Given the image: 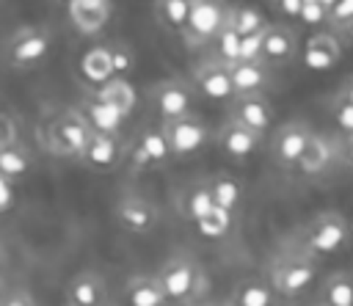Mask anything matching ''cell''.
Returning a JSON list of instances; mask_svg holds the SVG:
<instances>
[{"label":"cell","instance_id":"ac0fdd59","mask_svg":"<svg viewBox=\"0 0 353 306\" xmlns=\"http://www.w3.org/2000/svg\"><path fill=\"white\" fill-rule=\"evenodd\" d=\"M232 69L234 91L237 96H251V94H265L270 85V66L265 61H237Z\"/></svg>","mask_w":353,"mask_h":306},{"label":"cell","instance_id":"ba28073f","mask_svg":"<svg viewBox=\"0 0 353 306\" xmlns=\"http://www.w3.org/2000/svg\"><path fill=\"white\" fill-rule=\"evenodd\" d=\"M193 88L199 96L210 99V102H234L237 91H234V80H232V69L204 58L196 69H193Z\"/></svg>","mask_w":353,"mask_h":306},{"label":"cell","instance_id":"4fadbf2b","mask_svg":"<svg viewBox=\"0 0 353 306\" xmlns=\"http://www.w3.org/2000/svg\"><path fill=\"white\" fill-rule=\"evenodd\" d=\"M116 221L132 234H146V232H152L157 226L160 212L149 198H143L138 193H127L116 204Z\"/></svg>","mask_w":353,"mask_h":306},{"label":"cell","instance_id":"7c38bea8","mask_svg":"<svg viewBox=\"0 0 353 306\" xmlns=\"http://www.w3.org/2000/svg\"><path fill=\"white\" fill-rule=\"evenodd\" d=\"M298 30L287 22H270L265 30V47H262V58L268 66H287L298 58Z\"/></svg>","mask_w":353,"mask_h":306},{"label":"cell","instance_id":"60d3db41","mask_svg":"<svg viewBox=\"0 0 353 306\" xmlns=\"http://www.w3.org/2000/svg\"><path fill=\"white\" fill-rule=\"evenodd\" d=\"M328 8L323 3H306L303 6V14H301V22L306 25H320V22H328Z\"/></svg>","mask_w":353,"mask_h":306},{"label":"cell","instance_id":"f6af8a7d","mask_svg":"<svg viewBox=\"0 0 353 306\" xmlns=\"http://www.w3.org/2000/svg\"><path fill=\"white\" fill-rule=\"evenodd\" d=\"M339 96H342V99H347V102H353V77H350V80H347V83L342 85Z\"/></svg>","mask_w":353,"mask_h":306},{"label":"cell","instance_id":"7a4b0ae2","mask_svg":"<svg viewBox=\"0 0 353 306\" xmlns=\"http://www.w3.org/2000/svg\"><path fill=\"white\" fill-rule=\"evenodd\" d=\"M50 50H52V30L47 25H22L8 36L3 63L14 72H30L47 61Z\"/></svg>","mask_w":353,"mask_h":306},{"label":"cell","instance_id":"d6a6232c","mask_svg":"<svg viewBox=\"0 0 353 306\" xmlns=\"http://www.w3.org/2000/svg\"><path fill=\"white\" fill-rule=\"evenodd\" d=\"M240 44H243V39H240L234 30L223 28V33L212 41V52H210V58L218 61V63H223V66H234V63L240 61Z\"/></svg>","mask_w":353,"mask_h":306},{"label":"cell","instance_id":"5b68a950","mask_svg":"<svg viewBox=\"0 0 353 306\" xmlns=\"http://www.w3.org/2000/svg\"><path fill=\"white\" fill-rule=\"evenodd\" d=\"M347 232L350 229H347V223L339 212H323L303 232V254H309L314 259L331 256L345 245Z\"/></svg>","mask_w":353,"mask_h":306},{"label":"cell","instance_id":"6da1fadb","mask_svg":"<svg viewBox=\"0 0 353 306\" xmlns=\"http://www.w3.org/2000/svg\"><path fill=\"white\" fill-rule=\"evenodd\" d=\"M94 127L88 124L85 113L80 108H66L61 110L44 130V146L55 157H69L80 160L91 143Z\"/></svg>","mask_w":353,"mask_h":306},{"label":"cell","instance_id":"2e32d148","mask_svg":"<svg viewBox=\"0 0 353 306\" xmlns=\"http://www.w3.org/2000/svg\"><path fill=\"white\" fill-rule=\"evenodd\" d=\"M262 138L265 135H259V132H254V130H248V127H243L232 119H226L218 130V146L232 160H248L251 154H256L259 146H262Z\"/></svg>","mask_w":353,"mask_h":306},{"label":"cell","instance_id":"ee69618b","mask_svg":"<svg viewBox=\"0 0 353 306\" xmlns=\"http://www.w3.org/2000/svg\"><path fill=\"white\" fill-rule=\"evenodd\" d=\"M339 163L347 165V168H353V135H345L339 141Z\"/></svg>","mask_w":353,"mask_h":306},{"label":"cell","instance_id":"b9f144b4","mask_svg":"<svg viewBox=\"0 0 353 306\" xmlns=\"http://www.w3.org/2000/svg\"><path fill=\"white\" fill-rule=\"evenodd\" d=\"M14 201H17V182L0 176V210L8 215L14 210Z\"/></svg>","mask_w":353,"mask_h":306},{"label":"cell","instance_id":"8fae6325","mask_svg":"<svg viewBox=\"0 0 353 306\" xmlns=\"http://www.w3.org/2000/svg\"><path fill=\"white\" fill-rule=\"evenodd\" d=\"M69 22L83 36H99L113 17V0H69Z\"/></svg>","mask_w":353,"mask_h":306},{"label":"cell","instance_id":"30bf717a","mask_svg":"<svg viewBox=\"0 0 353 306\" xmlns=\"http://www.w3.org/2000/svg\"><path fill=\"white\" fill-rule=\"evenodd\" d=\"M312 130L303 121H287L276 130L273 141H270V157L276 160V165L281 168H298L309 141H312Z\"/></svg>","mask_w":353,"mask_h":306},{"label":"cell","instance_id":"4dcf8cb0","mask_svg":"<svg viewBox=\"0 0 353 306\" xmlns=\"http://www.w3.org/2000/svg\"><path fill=\"white\" fill-rule=\"evenodd\" d=\"M190 11H193V0H154V14L160 25H165L179 36L190 19Z\"/></svg>","mask_w":353,"mask_h":306},{"label":"cell","instance_id":"74e56055","mask_svg":"<svg viewBox=\"0 0 353 306\" xmlns=\"http://www.w3.org/2000/svg\"><path fill=\"white\" fill-rule=\"evenodd\" d=\"M328 25L336 28V30H347L353 28V0H339L331 14H328Z\"/></svg>","mask_w":353,"mask_h":306},{"label":"cell","instance_id":"7dc6e473","mask_svg":"<svg viewBox=\"0 0 353 306\" xmlns=\"http://www.w3.org/2000/svg\"><path fill=\"white\" fill-rule=\"evenodd\" d=\"M317 306H323V303H317Z\"/></svg>","mask_w":353,"mask_h":306},{"label":"cell","instance_id":"d4e9b609","mask_svg":"<svg viewBox=\"0 0 353 306\" xmlns=\"http://www.w3.org/2000/svg\"><path fill=\"white\" fill-rule=\"evenodd\" d=\"M215 207H218V204H215V196H212L210 182H193V185H188V187L179 193V210H182V215H185L188 221H193V223H199V221H201L204 215H210Z\"/></svg>","mask_w":353,"mask_h":306},{"label":"cell","instance_id":"ffe728a7","mask_svg":"<svg viewBox=\"0 0 353 306\" xmlns=\"http://www.w3.org/2000/svg\"><path fill=\"white\" fill-rule=\"evenodd\" d=\"M132 157H135V165L138 168H149V165H163L171 154V146L165 141V132L163 127L160 130H143L138 135V141L132 143Z\"/></svg>","mask_w":353,"mask_h":306},{"label":"cell","instance_id":"484cf974","mask_svg":"<svg viewBox=\"0 0 353 306\" xmlns=\"http://www.w3.org/2000/svg\"><path fill=\"white\" fill-rule=\"evenodd\" d=\"M33 168H36V157L25 143L0 149V176H6L11 182H22L33 174Z\"/></svg>","mask_w":353,"mask_h":306},{"label":"cell","instance_id":"277c9868","mask_svg":"<svg viewBox=\"0 0 353 306\" xmlns=\"http://www.w3.org/2000/svg\"><path fill=\"white\" fill-rule=\"evenodd\" d=\"M317 278V259L309 254H292V256H281L270 265V276L268 281L273 284L276 295L284 298H295L303 289H309V284Z\"/></svg>","mask_w":353,"mask_h":306},{"label":"cell","instance_id":"e575fe53","mask_svg":"<svg viewBox=\"0 0 353 306\" xmlns=\"http://www.w3.org/2000/svg\"><path fill=\"white\" fill-rule=\"evenodd\" d=\"M108 47H110V52H113L116 77H124L127 72H132V66H135V52H132V47H127L124 41H113V44H108Z\"/></svg>","mask_w":353,"mask_h":306},{"label":"cell","instance_id":"f546056e","mask_svg":"<svg viewBox=\"0 0 353 306\" xmlns=\"http://www.w3.org/2000/svg\"><path fill=\"white\" fill-rule=\"evenodd\" d=\"M323 306H353V276L345 270L331 273L320 287Z\"/></svg>","mask_w":353,"mask_h":306},{"label":"cell","instance_id":"f1b7e54d","mask_svg":"<svg viewBox=\"0 0 353 306\" xmlns=\"http://www.w3.org/2000/svg\"><path fill=\"white\" fill-rule=\"evenodd\" d=\"M270 22L265 19V14L256 8V6H232L229 8V22L226 28L234 30L240 39L245 36H254V33H262Z\"/></svg>","mask_w":353,"mask_h":306},{"label":"cell","instance_id":"e0dca14e","mask_svg":"<svg viewBox=\"0 0 353 306\" xmlns=\"http://www.w3.org/2000/svg\"><path fill=\"white\" fill-rule=\"evenodd\" d=\"M334 160H339V141H331L328 135L314 132L301 163H298V171L303 176H320L323 171H328V165Z\"/></svg>","mask_w":353,"mask_h":306},{"label":"cell","instance_id":"8d00e7d4","mask_svg":"<svg viewBox=\"0 0 353 306\" xmlns=\"http://www.w3.org/2000/svg\"><path fill=\"white\" fill-rule=\"evenodd\" d=\"M331 116L336 119V124L347 132V135H353V102H347V99H342L339 94L331 99Z\"/></svg>","mask_w":353,"mask_h":306},{"label":"cell","instance_id":"c3c4849f","mask_svg":"<svg viewBox=\"0 0 353 306\" xmlns=\"http://www.w3.org/2000/svg\"><path fill=\"white\" fill-rule=\"evenodd\" d=\"M63 3H69V0H63Z\"/></svg>","mask_w":353,"mask_h":306},{"label":"cell","instance_id":"8992f818","mask_svg":"<svg viewBox=\"0 0 353 306\" xmlns=\"http://www.w3.org/2000/svg\"><path fill=\"white\" fill-rule=\"evenodd\" d=\"M157 278L168 295V303H188L199 292L201 270L190 256L176 254L168 262H163V267L157 270Z\"/></svg>","mask_w":353,"mask_h":306},{"label":"cell","instance_id":"7402d4cb","mask_svg":"<svg viewBox=\"0 0 353 306\" xmlns=\"http://www.w3.org/2000/svg\"><path fill=\"white\" fill-rule=\"evenodd\" d=\"M66 306H105V281L99 273H77L66 287Z\"/></svg>","mask_w":353,"mask_h":306},{"label":"cell","instance_id":"83f0119b","mask_svg":"<svg viewBox=\"0 0 353 306\" xmlns=\"http://www.w3.org/2000/svg\"><path fill=\"white\" fill-rule=\"evenodd\" d=\"M88 124L94 127V132H110V135H119L121 124L127 121V116H121L116 108H110L108 102H102L99 96H91L85 99V108H83Z\"/></svg>","mask_w":353,"mask_h":306},{"label":"cell","instance_id":"f35d334b","mask_svg":"<svg viewBox=\"0 0 353 306\" xmlns=\"http://www.w3.org/2000/svg\"><path fill=\"white\" fill-rule=\"evenodd\" d=\"M265 30H268V28H265ZM265 30L243 39V44H240V61H265V58H262V47H265Z\"/></svg>","mask_w":353,"mask_h":306},{"label":"cell","instance_id":"ab89813d","mask_svg":"<svg viewBox=\"0 0 353 306\" xmlns=\"http://www.w3.org/2000/svg\"><path fill=\"white\" fill-rule=\"evenodd\" d=\"M270 6H273V11L281 14L284 19H301L306 0H270Z\"/></svg>","mask_w":353,"mask_h":306},{"label":"cell","instance_id":"3957f363","mask_svg":"<svg viewBox=\"0 0 353 306\" xmlns=\"http://www.w3.org/2000/svg\"><path fill=\"white\" fill-rule=\"evenodd\" d=\"M229 8L226 0H193V11H190V19L182 30V39L188 47H207L212 44L226 22H229Z\"/></svg>","mask_w":353,"mask_h":306},{"label":"cell","instance_id":"5bb4252c","mask_svg":"<svg viewBox=\"0 0 353 306\" xmlns=\"http://www.w3.org/2000/svg\"><path fill=\"white\" fill-rule=\"evenodd\" d=\"M229 119L265 135L270 127H273V108L270 102L265 99V94H251V96H234V102L229 105Z\"/></svg>","mask_w":353,"mask_h":306},{"label":"cell","instance_id":"7bdbcfd3","mask_svg":"<svg viewBox=\"0 0 353 306\" xmlns=\"http://www.w3.org/2000/svg\"><path fill=\"white\" fill-rule=\"evenodd\" d=\"M3 306H36V300H33V295H30L28 289L14 287V289H6V295H3Z\"/></svg>","mask_w":353,"mask_h":306},{"label":"cell","instance_id":"4316f807","mask_svg":"<svg viewBox=\"0 0 353 306\" xmlns=\"http://www.w3.org/2000/svg\"><path fill=\"white\" fill-rule=\"evenodd\" d=\"M94 96H99L102 102H108L110 108H116L121 116H130L138 105V94L132 88V83L127 77H113L110 83H105L102 88L94 91Z\"/></svg>","mask_w":353,"mask_h":306},{"label":"cell","instance_id":"cb8c5ba5","mask_svg":"<svg viewBox=\"0 0 353 306\" xmlns=\"http://www.w3.org/2000/svg\"><path fill=\"white\" fill-rule=\"evenodd\" d=\"M276 300V289L268 278L259 276H248L243 281H237V287L232 289L229 306H273Z\"/></svg>","mask_w":353,"mask_h":306},{"label":"cell","instance_id":"bcb514c9","mask_svg":"<svg viewBox=\"0 0 353 306\" xmlns=\"http://www.w3.org/2000/svg\"><path fill=\"white\" fill-rule=\"evenodd\" d=\"M306 3H323V6H325V8L331 11V8H334V6L339 3V0H306Z\"/></svg>","mask_w":353,"mask_h":306},{"label":"cell","instance_id":"d590c367","mask_svg":"<svg viewBox=\"0 0 353 306\" xmlns=\"http://www.w3.org/2000/svg\"><path fill=\"white\" fill-rule=\"evenodd\" d=\"M17 143H22V138H19V121H17V116L11 110H3V116H0V149L17 146Z\"/></svg>","mask_w":353,"mask_h":306},{"label":"cell","instance_id":"9a60e30c","mask_svg":"<svg viewBox=\"0 0 353 306\" xmlns=\"http://www.w3.org/2000/svg\"><path fill=\"white\" fill-rule=\"evenodd\" d=\"M124 157V141L121 135H110V132H94L91 143L85 149V154L80 157V163L91 171H116L119 163Z\"/></svg>","mask_w":353,"mask_h":306},{"label":"cell","instance_id":"836d02e7","mask_svg":"<svg viewBox=\"0 0 353 306\" xmlns=\"http://www.w3.org/2000/svg\"><path fill=\"white\" fill-rule=\"evenodd\" d=\"M232 212H226V210H221V207H215L210 215H204L199 223H196V229L207 237V240H221V237H226L229 234V229H232Z\"/></svg>","mask_w":353,"mask_h":306},{"label":"cell","instance_id":"44dd1931","mask_svg":"<svg viewBox=\"0 0 353 306\" xmlns=\"http://www.w3.org/2000/svg\"><path fill=\"white\" fill-rule=\"evenodd\" d=\"M80 74H83L91 85H97V88H102L105 83H110V80L116 77V66H113V52H110V47H105V44L88 47V50L80 55Z\"/></svg>","mask_w":353,"mask_h":306},{"label":"cell","instance_id":"9c48e42d","mask_svg":"<svg viewBox=\"0 0 353 306\" xmlns=\"http://www.w3.org/2000/svg\"><path fill=\"white\" fill-rule=\"evenodd\" d=\"M160 127L165 132V141H168L174 157H190L199 149H204L207 141H210V127L199 116H193V113L182 116L176 121H165Z\"/></svg>","mask_w":353,"mask_h":306},{"label":"cell","instance_id":"1f68e13d","mask_svg":"<svg viewBox=\"0 0 353 306\" xmlns=\"http://www.w3.org/2000/svg\"><path fill=\"white\" fill-rule=\"evenodd\" d=\"M210 187H212V196H215V204L226 212H237L240 201H243V185L232 176V174H215L210 179Z\"/></svg>","mask_w":353,"mask_h":306},{"label":"cell","instance_id":"52a82bcc","mask_svg":"<svg viewBox=\"0 0 353 306\" xmlns=\"http://www.w3.org/2000/svg\"><path fill=\"white\" fill-rule=\"evenodd\" d=\"M193 96H196V88L179 77H168V80H160L157 85L149 88V99L160 116V124L165 121H176L182 116H190V105H193Z\"/></svg>","mask_w":353,"mask_h":306},{"label":"cell","instance_id":"603a6c76","mask_svg":"<svg viewBox=\"0 0 353 306\" xmlns=\"http://www.w3.org/2000/svg\"><path fill=\"white\" fill-rule=\"evenodd\" d=\"M124 300L127 306H168V295L154 276H132L124 287Z\"/></svg>","mask_w":353,"mask_h":306},{"label":"cell","instance_id":"d6986e66","mask_svg":"<svg viewBox=\"0 0 353 306\" xmlns=\"http://www.w3.org/2000/svg\"><path fill=\"white\" fill-rule=\"evenodd\" d=\"M339 58H342V44L336 41L334 33L320 30V33L309 36V41L303 47V61L309 69H317V72L331 69L334 63H339Z\"/></svg>","mask_w":353,"mask_h":306}]
</instances>
